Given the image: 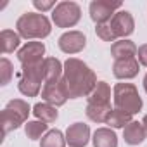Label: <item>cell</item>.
<instances>
[{"label": "cell", "mask_w": 147, "mask_h": 147, "mask_svg": "<svg viewBox=\"0 0 147 147\" xmlns=\"http://www.w3.org/2000/svg\"><path fill=\"white\" fill-rule=\"evenodd\" d=\"M123 4L121 2H111V0H94L88 5L90 18L95 24H104L113 19V16L121 11Z\"/></svg>", "instance_id": "8"}, {"label": "cell", "mask_w": 147, "mask_h": 147, "mask_svg": "<svg viewBox=\"0 0 147 147\" xmlns=\"http://www.w3.org/2000/svg\"><path fill=\"white\" fill-rule=\"evenodd\" d=\"M88 102L87 106L94 107H102V109H111V87L106 82H99L94 92L87 97Z\"/></svg>", "instance_id": "14"}, {"label": "cell", "mask_w": 147, "mask_h": 147, "mask_svg": "<svg viewBox=\"0 0 147 147\" xmlns=\"http://www.w3.org/2000/svg\"><path fill=\"white\" fill-rule=\"evenodd\" d=\"M144 88H145V92H147V75L144 76Z\"/></svg>", "instance_id": "29"}, {"label": "cell", "mask_w": 147, "mask_h": 147, "mask_svg": "<svg viewBox=\"0 0 147 147\" xmlns=\"http://www.w3.org/2000/svg\"><path fill=\"white\" fill-rule=\"evenodd\" d=\"M62 75H64V64H61L59 59L47 57L43 61V78H45V82L59 80V78H62Z\"/></svg>", "instance_id": "17"}, {"label": "cell", "mask_w": 147, "mask_h": 147, "mask_svg": "<svg viewBox=\"0 0 147 147\" xmlns=\"http://www.w3.org/2000/svg\"><path fill=\"white\" fill-rule=\"evenodd\" d=\"M59 49L64 52V54H78L85 49L87 45V36L82 33V31H66L59 36Z\"/></svg>", "instance_id": "11"}, {"label": "cell", "mask_w": 147, "mask_h": 147, "mask_svg": "<svg viewBox=\"0 0 147 147\" xmlns=\"http://www.w3.org/2000/svg\"><path fill=\"white\" fill-rule=\"evenodd\" d=\"M137 45L126 38L123 40H118L111 45V54L114 57V61L118 59H128V57H137Z\"/></svg>", "instance_id": "16"}, {"label": "cell", "mask_w": 147, "mask_h": 147, "mask_svg": "<svg viewBox=\"0 0 147 147\" xmlns=\"http://www.w3.org/2000/svg\"><path fill=\"white\" fill-rule=\"evenodd\" d=\"M19 43H21V36L16 31L2 30V33H0V49H2L4 54L14 52L16 49H19Z\"/></svg>", "instance_id": "19"}, {"label": "cell", "mask_w": 147, "mask_h": 147, "mask_svg": "<svg viewBox=\"0 0 147 147\" xmlns=\"http://www.w3.org/2000/svg\"><path fill=\"white\" fill-rule=\"evenodd\" d=\"M12 76H14V66H12V62L7 57H2V59H0V85H2V87L9 85L11 80H12Z\"/></svg>", "instance_id": "24"}, {"label": "cell", "mask_w": 147, "mask_h": 147, "mask_svg": "<svg viewBox=\"0 0 147 147\" xmlns=\"http://www.w3.org/2000/svg\"><path fill=\"white\" fill-rule=\"evenodd\" d=\"M137 61H138L142 66L147 67V43H144V45L138 47V50H137Z\"/></svg>", "instance_id": "27"}, {"label": "cell", "mask_w": 147, "mask_h": 147, "mask_svg": "<svg viewBox=\"0 0 147 147\" xmlns=\"http://www.w3.org/2000/svg\"><path fill=\"white\" fill-rule=\"evenodd\" d=\"M147 133L144 130V125L138 121H131L130 125H126L123 128V138L128 145H138L145 140Z\"/></svg>", "instance_id": "15"}, {"label": "cell", "mask_w": 147, "mask_h": 147, "mask_svg": "<svg viewBox=\"0 0 147 147\" xmlns=\"http://www.w3.org/2000/svg\"><path fill=\"white\" fill-rule=\"evenodd\" d=\"M90 140V126L85 123H73L66 130V142L69 147H85Z\"/></svg>", "instance_id": "12"}, {"label": "cell", "mask_w": 147, "mask_h": 147, "mask_svg": "<svg viewBox=\"0 0 147 147\" xmlns=\"http://www.w3.org/2000/svg\"><path fill=\"white\" fill-rule=\"evenodd\" d=\"M94 147H118V137L111 128H97L92 137Z\"/></svg>", "instance_id": "18"}, {"label": "cell", "mask_w": 147, "mask_h": 147, "mask_svg": "<svg viewBox=\"0 0 147 147\" xmlns=\"http://www.w3.org/2000/svg\"><path fill=\"white\" fill-rule=\"evenodd\" d=\"M140 62L137 57H128V59H118L113 64V75L118 80H131L138 75Z\"/></svg>", "instance_id": "13"}, {"label": "cell", "mask_w": 147, "mask_h": 147, "mask_svg": "<svg viewBox=\"0 0 147 147\" xmlns=\"http://www.w3.org/2000/svg\"><path fill=\"white\" fill-rule=\"evenodd\" d=\"M131 121H133L131 119V114H128L125 111H119V109H113L111 114L107 116L106 125H109V128H125Z\"/></svg>", "instance_id": "22"}, {"label": "cell", "mask_w": 147, "mask_h": 147, "mask_svg": "<svg viewBox=\"0 0 147 147\" xmlns=\"http://www.w3.org/2000/svg\"><path fill=\"white\" fill-rule=\"evenodd\" d=\"M113 100L116 109L125 111L131 116L142 111V106H144L142 97L133 83H116L113 90Z\"/></svg>", "instance_id": "3"}, {"label": "cell", "mask_w": 147, "mask_h": 147, "mask_svg": "<svg viewBox=\"0 0 147 147\" xmlns=\"http://www.w3.org/2000/svg\"><path fill=\"white\" fill-rule=\"evenodd\" d=\"M45 55V45L42 42H28L18 50V59L21 66H31V64H40L43 62Z\"/></svg>", "instance_id": "10"}, {"label": "cell", "mask_w": 147, "mask_h": 147, "mask_svg": "<svg viewBox=\"0 0 147 147\" xmlns=\"http://www.w3.org/2000/svg\"><path fill=\"white\" fill-rule=\"evenodd\" d=\"M16 30L21 38L26 40H42L50 35L52 23L42 12H26L16 21Z\"/></svg>", "instance_id": "2"}, {"label": "cell", "mask_w": 147, "mask_h": 147, "mask_svg": "<svg viewBox=\"0 0 147 147\" xmlns=\"http://www.w3.org/2000/svg\"><path fill=\"white\" fill-rule=\"evenodd\" d=\"M82 19V7L76 2L64 0L55 5L52 11V21L57 28H73Z\"/></svg>", "instance_id": "6"}, {"label": "cell", "mask_w": 147, "mask_h": 147, "mask_svg": "<svg viewBox=\"0 0 147 147\" xmlns=\"http://www.w3.org/2000/svg\"><path fill=\"white\" fill-rule=\"evenodd\" d=\"M42 82H45V78H43V62L31 64V66H21L18 88L23 95L36 97L42 90Z\"/></svg>", "instance_id": "5"}, {"label": "cell", "mask_w": 147, "mask_h": 147, "mask_svg": "<svg viewBox=\"0 0 147 147\" xmlns=\"http://www.w3.org/2000/svg\"><path fill=\"white\" fill-rule=\"evenodd\" d=\"M66 135L61 130H49L40 142V147H66Z\"/></svg>", "instance_id": "21"}, {"label": "cell", "mask_w": 147, "mask_h": 147, "mask_svg": "<svg viewBox=\"0 0 147 147\" xmlns=\"http://www.w3.org/2000/svg\"><path fill=\"white\" fill-rule=\"evenodd\" d=\"M95 33H97V36H99L100 40H104V42H118L116 36H114V33H113V30H111V24H109V23L97 24Z\"/></svg>", "instance_id": "25"}, {"label": "cell", "mask_w": 147, "mask_h": 147, "mask_svg": "<svg viewBox=\"0 0 147 147\" xmlns=\"http://www.w3.org/2000/svg\"><path fill=\"white\" fill-rule=\"evenodd\" d=\"M111 24V30L116 36V40H123L126 36H130L133 31H135V21H133V16L128 12V11H118L113 19L109 21Z\"/></svg>", "instance_id": "9"}, {"label": "cell", "mask_w": 147, "mask_h": 147, "mask_svg": "<svg viewBox=\"0 0 147 147\" xmlns=\"http://www.w3.org/2000/svg\"><path fill=\"white\" fill-rule=\"evenodd\" d=\"M30 104L23 99H14L9 100L7 106L2 111V125H4V135H7L12 130H18L21 125L28 123V116H30Z\"/></svg>", "instance_id": "4"}, {"label": "cell", "mask_w": 147, "mask_h": 147, "mask_svg": "<svg viewBox=\"0 0 147 147\" xmlns=\"http://www.w3.org/2000/svg\"><path fill=\"white\" fill-rule=\"evenodd\" d=\"M42 99L54 107L64 106L66 100L69 99V92H67V85H66L64 78H59L54 82H45L43 88H42Z\"/></svg>", "instance_id": "7"}, {"label": "cell", "mask_w": 147, "mask_h": 147, "mask_svg": "<svg viewBox=\"0 0 147 147\" xmlns=\"http://www.w3.org/2000/svg\"><path fill=\"white\" fill-rule=\"evenodd\" d=\"M69 99H80V97H88L94 88L97 87V76L95 73L80 59L76 57H69L64 62V75H62Z\"/></svg>", "instance_id": "1"}, {"label": "cell", "mask_w": 147, "mask_h": 147, "mask_svg": "<svg viewBox=\"0 0 147 147\" xmlns=\"http://www.w3.org/2000/svg\"><path fill=\"white\" fill-rule=\"evenodd\" d=\"M33 5H35V9H38V11L43 14V12H47V11H54L57 4L54 2V0H35Z\"/></svg>", "instance_id": "26"}, {"label": "cell", "mask_w": 147, "mask_h": 147, "mask_svg": "<svg viewBox=\"0 0 147 147\" xmlns=\"http://www.w3.org/2000/svg\"><path fill=\"white\" fill-rule=\"evenodd\" d=\"M33 114H35V118L36 119H40V121H43V123H54L55 119H57V109L54 107V106H50V104H47V102H38V104H35L33 106Z\"/></svg>", "instance_id": "20"}, {"label": "cell", "mask_w": 147, "mask_h": 147, "mask_svg": "<svg viewBox=\"0 0 147 147\" xmlns=\"http://www.w3.org/2000/svg\"><path fill=\"white\" fill-rule=\"evenodd\" d=\"M142 125H144V130H145V133H147V114L144 116V119H142Z\"/></svg>", "instance_id": "28"}, {"label": "cell", "mask_w": 147, "mask_h": 147, "mask_svg": "<svg viewBox=\"0 0 147 147\" xmlns=\"http://www.w3.org/2000/svg\"><path fill=\"white\" fill-rule=\"evenodd\" d=\"M24 131H26V137L30 140H38L42 135H45L49 131V125L40 121V119H35V121H28L24 125Z\"/></svg>", "instance_id": "23"}]
</instances>
